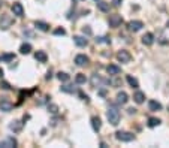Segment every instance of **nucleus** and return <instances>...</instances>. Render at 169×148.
Listing matches in <instances>:
<instances>
[{
  "label": "nucleus",
  "mask_w": 169,
  "mask_h": 148,
  "mask_svg": "<svg viewBox=\"0 0 169 148\" xmlns=\"http://www.w3.org/2000/svg\"><path fill=\"white\" fill-rule=\"evenodd\" d=\"M127 100H129V96H127L126 91H120V93L117 94V103L124 105V103H127Z\"/></svg>",
  "instance_id": "15"
},
{
  "label": "nucleus",
  "mask_w": 169,
  "mask_h": 148,
  "mask_svg": "<svg viewBox=\"0 0 169 148\" xmlns=\"http://www.w3.org/2000/svg\"><path fill=\"white\" fill-rule=\"evenodd\" d=\"M120 3H121V0H114V6H120Z\"/></svg>",
  "instance_id": "36"
},
{
  "label": "nucleus",
  "mask_w": 169,
  "mask_h": 148,
  "mask_svg": "<svg viewBox=\"0 0 169 148\" xmlns=\"http://www.w3.org/2000/svg\"><path fill=\"white\" fill-rule=\"evenodd\" d=\"M168 27H169V23H168Z\"/></svg>",
  "instance_id": "42"
},
{
  "label": "nucleus",
  "mask_w": 169,
  "mask_h": 148,
  "mask_svg": "<svg viewBox=\"0 0 169 148\" xmlns=\"http://www.w3.org/2000/svg\"><path fill=\"white\" fill-rule=\"evenodd\" d=\"M160 124V120L159 118H154V117H151V118H148V126L150 127H156V126Z\"/></svg>",
  "instance_id": "26"
},
{
  "label": "nucleus",
  "mask_w": 169,
  "mask_h": 148,
  "mask_svg": "<svg viewBox=\"0 0 169 148\" xmlns=\"http://www.w3.org/2000/svg\"><path fill=\"white\" fill-rule=\"evenodd\" d=\"M115 138H117L118 141H121V142H130V141L135 139V135L130 133V132H117V133H115Z\"/></svg>",
  "instance_id": "3"
},
{
  "label": "nucleus",
  "mask_w": 169,
  "mask_h": 148,
  "mask_svg": "<svg viewBox=\"0 0 169 148\" xmlns=\"http://www.w3.org/2000/svg\"><path fill=\"white\" fill-rule=\"evenodd\" d=\"M106 118L112 126H117L120 123V111L115 106H109V109L106 112Z\"/></svg>",
  "instance_id": "1"
},
{
  "label": "nucleus",
  "mask_w": 169,
  "mask_h": 148,
  "mask_svg": "<svg viewBox=\"0 0 169 148\" xmlns=\"http://www.w3.org/2000/svg\"><path fill=\"white\" fill-rule=\"evenodd\" d=\"M15 145H17V141L11 136L3 139V141H0V147H3V148H14Z\"/></svg>",
  "instance_id": "10"
},
{
  "label": "nucleus",
  "mask_w": 169,
  "mask_h": 148,
  "mask_svg": "<svg viewBox=\"0 0 169 148\" xmlns=\"http://www.w3.org/2000/svg\"><path fill=\"white\" fill-rule=\"evenodd\" d=\"M48 109H49V112H51V114H57V112H58V106L54 105V103L48 105Z\"/></svg>",
  "instance_id": "30"
},
{
  "label": "nucleus",
  "mask_w": 169,
  "mask_h": 148,
  "mask_svg": "<svg viewBox=\"0 0 169 148\" xmlns=\"http://www.w3.org/2000/svg\"><path fill=\"white\" fill-rule=\"evenodd\" d=\"M14 58H15L14 54H5V56H2V60H5V61H11Z\"/></svg>",
  "instance_id": "33"
},
{
  "label": "nucleus",
  "mask_w": 169,
  "mask_h": 148,
  "mask_svg": "<svg viewBox=\"0 0 169 148\" xmlns=\"http://www.w3.org/2000/svg\"><path fill=\"white\" fill-rule=\"evenodd\" d=\"M109 42H111V39L108 36H103V37H97L96 39V44H109Z\"/></svg>",
  "instance_id": "28"
},
{
  "label": "nucleus",
  "mask_w": 169,
  "mask_h": 148,
  "mask_svg": "<svg viewBox=\"0 0 169 148\" xmlns=\"http://www.w3.org/2000/svg\"><path fill=\"white\" fill-rule=\"evenodd\" d=\"M106 72H108L109 75H112V76H117V75L121 72V69L118 68V66H115V64H109V66L106 68Z\"/></svg>",
  "instance_id": "16"
},
{
  "label": "nucleus",
  "mask_w": 169,
  "mask_h": 148,
  "mask_svg": "<svg viewBox=\"0 0 169 148\" xmlns=\"http://www.w3.org/2000/svg\"><path fill=\"white\" fill-rule=\"evenodd\" d=\"M126 80H127L129 85H130L132 88H138V87H139V82H138V80H136V78H133L132 75H127V78H126Z\"/></svg>",
  "instance_id": "20"
},
{
  "label": "nucleus",
  "mask_w": 169,
  "mask_h": 148,
  "mask_svg": "<svg viewBox=\"0 0 169 148\" xmlns=\"http://www.w3.org/2000/svg\"><path fill=\"white\" fill-rule=\"evenodd\" d=\"M75 63H77V66H87L90 63V58L87 56H84V54H78L75 57Z\"/></svg>",
  "instance_id": "8"
},
{
  "label": "nucleus",
  "mask_w": 169,
  "mask_h": 148,
  "mask_svg": "<svg viewBox=\"0 0 169 148\" xmlns=\"http://www.w3.org/2000/svg\"><path fill=\"white\" fill-rule=\"evenodd\" d=\"M112 84H114V85H120V80H114Z\"/></svg>",
  "instance_id": "37"
},
{
  "label": "nucleus",
  "mask_w": 169,
  "mask_h": 148,
  "mask_svg": "<svg viewBox=\"0 0 169 148\" xmlns=\"http://www.w3.org/2000/svg\"><path fill=\"white\" fill-rule=\"evenodd\" d=\"M135 111H136V109H133V108H130V109H129V114H135Z\"/></svg>",
  "instance_id": "38"
},
{
  "label": "nucleus",
  "mask_w": 169,
  "mask_h": 148,
  "mask_svg": "<svg viewBox=\"0 0 169 148\" xmlns=\"http://www.w3.org/2000/svg\"><path fill=\"white\" fill-rule=\"evenodd\" d=\"M133 99H135L136 103H144V100H145V94H144L142 91H136L135 96H133Z\"/></svg>",
  "instance_id": "21"
},
{
  "label": "nucleus",
  "mask_w": 169,
  "mask_h": 148,
  "mask_svg": "<svg viewBox=\"0 0 169 148\" xmlns=\"http://www.w3.org/2000/svg\"><path fill=\"white\" fill-rule=\"evenodd\" d=\"M121 23H123L121 15L115 14V15H111V17H109V25H111V27H120Z\"/></svg>",
  "instance_id": "7"
},
{
  "label": "nucleus",
  "mask_w": 169,
  "mask_h": 148,
  "mask_svg": "<svg viewBox=\"0 0 169 148\" xmlns=\"http://www.w3.org/2000/svg\"><path fill=\"white\" fill-rule=\"evenodd\" d=\"M148 106H150V111H160L162 109V103L156 102V100H150Z\"/></svg>",
  "instance_id": "19"
},
{
  "label": "nucleus",
  "mask_w": 169,
  "mask_h": 148,
  "mask_svg": "<svg viewBox=\"0 0 169 148\" xmlns=\"http://www.w3.org/2000/svg\"><path fill=\"white\" fill-rule=\"evenodd\" d=\"M168 109H169V105H168Z\"/></svg>",
  "instance_id": "41"
},
{
  "label": "nucleus",
  "mask_w": 169,
  "mask_h": 148,
  "mask_svg": "<svg viewBox=\"0 0 169 148\" xmlns=\"http://www.w3.org/2000/svg\"><path fill=\"white\" fill-rule=\"evenodd\" d=\"M79 96H81V99H82V100L88 102V96H87V94H84V93H79Z\"/></svg>",
  "instance_id": "35"
},
{
  "label": "nucleus",
  "mask_w": 169,
  "mask_h": 148,
  "mask_svg": "<svg viewBox=\"0 0 169 148\" xmlns=\"http://www.w3.org/2000/svg\"><path fill=\"white\" fill-rule=\"evenodd\" d=\"M117 58H118V61H121V63H129V61L132 60V56H130V53H129V51L121 49V51H118Z\"/></svg>",
  "instance_id": "5"
},
{
  "label": "nucleus",
  "mask_w": 169,
  "mask_h": 148,
  "mask_svg": "<svg viewBox=\"0 0 169 148\" xmlns=\"http://www.w3.org/2000/svg\"><path fill=\"white\" fill-rule=\"evenodd\" d=\"M73 42L78 46H87V44H88V41L82 36H73Z\"/></svg>",
  "instance_id": "17"
},
{
  "label": "nucleus",
  "mask_w": 169,
  "mask_h": 148,
  "mask_svg": "<svg viewBox=\"0 0 169 148\" xmlns=\"http://www.w3.org/2000/svg\"><path fill=\"white\" fill-rule=\"evenodd\" d=\"M61 91H65V93H73L75 87L73 85H65V87H61Z\"/></svg>",
  "instance_id": "31"
},
{
  "label": "nucleus",
  "mask_w": 169,
  "mask_h": 148,
  "mask_svg": "<svg viewBox=\"0 0 169 148\" xmlns=\"http://www.w3.org/2000/svg\"><path fill=\"white\" fill-rule=\"evenodd\" d=\"M96 2H99V0H96Z\"/></svg>",
  "instance_id": "43"
},
{
  "label": "nucleus",
  "mask_w": 169,
  "mask_h": 148,
  "mask_svg": "<svg viewBox=\"0 0 169 148\" xmlns=\"http://www.w3.org/2000/svg\"><path fill=\"white\" fill-rule=\"evenodd\" d=\"M12 102L8 99V97H0V111H3V112H9L12 109Z\"/></svg>",
  "instance_id": "4"
},
{
  "label": "nucleus",
  "mask_w": 169,
  "mask_h": 148,
  "mask_svg": "<svg viewBox=\"0 0 169 148\" xmlns=\"http://www.w3.org/2000/svg\"><path fill=\"white\" fill-rule=\"evenodd\" d=\"M0 88L2 90H11V84L6 81H0Z\"/></svg>",
  "instance_id": "29"
},
{
  "label": "nucleus",
  "mask_w": 169,
  "mask_h": 148,
  "mask_svg": "<svg viewBox=\"0 0 169 148\" xmlns=\"http://www.w3.org/2000/svg\"><path fill=\"white\" fill-rule=\"evenodd\" d=\"M21 129H23V123H21L20 120H14V121H11V124H9V130L15 132V133H18V132H21Z\"/></svg>",
  "instance_id": "11"
},
{
  "label": "nucleus",
  "mask_w": 169,
  "mask_h": 148,
  "mask_svg": "<svg viewBox=\"0 0 169 148\" xmlns=\"http://www.w3.org/2000/svg\"><path fill=\"white\" fill-rule=\"evenodd\" d=\"M34 25H36L39 30H42V32H48V30H49V25L46 23H44V21H36Z\"/></svg>",
  "instance_id": "22"
},
{
  "label": "nucleus",
  "mask_w": 169,
  "mask_h": 148,
  "mask_svg": "<svg viewBox=\"0 0 169 148\" xmlns=\"http://www.w3.org/2000/svg\"><path fill=\"white\" fill-rule=\"evenodd\" d=\"M0 8H2V0H0Z\"/></svg>",
  "instance_id": "40"
},
{
  "label": "nucleus",
  "mask_w": 169,
  "mask_h": 148,
  "mask_svg": "<svg viewBox=\"0 0 169 148\" xmlns=\"http://www.w3.org/2000/svg\"><path fill=\"white\" fill-rule=\"evenodd\" d=\"M20 53L21 54H30L32 53V45L30 44H23L20 46Z\"/></svg>",
  "instance_id": "23"
},
{
  "label": "nucleus",
  "mask_w": 169,
  "mask_h": 148,
  "mask_svg": "<svg viewBox=\"0 0 169 148\" xmlns=\"http://www.w3.org/2000/svg\"><path fill=\"white\" fill-rule=\"evenodd\" d=\"M0 60H2V57H0Z\"/></svg>",
  "instance_id": "44"
},
{
  "label": "nucleus",
  "mask_w": 169,
  "mask_h": 148,
  "mask_svg": "<svg viewBox=\"0 0 169 148\" xmlns=\"http://www.w3.org/2000/svg\"><path fill=\"white\" fill-rule=\"evenodd\" d=\"M57 78H58V81H61V82H66V81H69V76L68 73H65V72H58L57 73Z\"/></svg>",
  "instance_id": "25"
},
{
  "label": "nucleus",
  "mask_w": 169,
  "mask_h": 148,
  "mask_svg": "<svg viewBox=\"0 0 169 148\" xmlns=\"http://www.w3.org/2000/svg\"><path fill=\"white\" fill-rule=\"evenodd\" d=\"M91 127H93V130L94 132H99L102 127V121L99 117H91Z\"/></svg>",
  "instance_id": "13"
},
{
  "label": "nucleus",
  "mask_w": 169,
  "mask_h": 148,
  "mask_svg": "<svg viewBox=\"0 0 169 148\" xmlns=\"http://www.w3.org/2000/svg\"><path fill=\"white\" fill-rule=\"evenodd\" d=\"M54 34H56V36H65V34H66V30L61 29V27H58V29L54 30Z\"/></svg>",
  "instance_id": "32"
},
{
  "label": "nucleus",
  "mask_w": 169,
  "mask_h": 148,
  "mask_svg": "<svg viewBox=\"0 0 169 148\" xmlns=\"http://www.w3.org/2000/svg\"><path fill=\"white\" fill-rule=\"evenodd\" d=\"M82 32H84V34H91V29L88 25H85V27L82 29Z\"/></svg>",
  "instance_id": "34"
},
{
  "label": "nucleus",
  "mask_w": 169,
  "mask_h": 148,
  "mask_svg": "<svg viewBox=\"0 0 169 148\" xmlns=\"http://www.w3.org/2000/svg\"><path fill=\"white\" fill-rule=\"evenodd\" d=\"M153 42H154V34L153 33H145L142 36V44L144 45H153Z\"/></svg>",
  "instance_id": "14"
},
{
  "label": "nucleus",
  "mask_w": 169,
  "mask_h": 148,
  "mask_svg": "<svg viewBox=\"0 0 169 148\" xmlns=\"http://www.w3.org/2000/svg\"><path fill=\"white\" fill-rule=\"evenodd\" d=\"M34 58H36L39 63H46V60H48V56H46L44 51H37V53L34 54Z\"/></svg>",
  "instance_id": "18"
},
{
  "label": "nucleus",
  "mask_w": 169,
  "mask_h": 148,
  "mask_svg": "<svg viewBox=\"0 0 169 148\" xmlns=\"http://www.w3.org/2000/svg\"><path fill=\"white\" fill-rule=\"evenodd\" d=\"M108 82H109V81L102 80L99 75H93V76H91V85H93V87H102L103 84H108Z\"/></svg>",
  "instance_id": "9"
},
{
  "label": "nucleus",
  "mask_w": 169,
  "mask_h": 148,
  "mask_svg": "<svg viewBox=\"0 0 169 148\" xmlns=\"http://www.w3.org/2000/svg\"><path fill=\"white\" fill-rule=\"evenodd\" d=\"M85 75H84V73H78V75H77V78H75V82H77V84H84V82H85Z\"/></svg>",
  "instance_id": "27"
},
{
  "label": "nucleus",
  "mask_w": 169,
  "mask_h": 148,
  "mask_svg": "<svg viewBox=\"0 0 169 148\" xmlns=\"http://www.w3.org/2000/svg\"><path fill=\"white\" fill-rule=\"evenodd\" d=\"M12 24H14V18L11 15H2L0 17V29L2 30H8Z\"/></svg>",
  "instance_id": "2"
},
{
  "label": "nucleus",
  "mask_w": 169,
  "mask_h": 148,
  "mask_svg": "<svg viewBox=\"0 0 169 148\" xmlns=\"http://www.w3.org/2000/svg\"><path fill=\"white\" fill-rule=\"evenodd\" d=\"M12 12H14V15H17V17H23L24 15V8L21 3H14L12 5Z\"/></svg>",
  "instance_id": "12"
},
{
  "label": "nucleus",
  "mask_w": 169,
  "mask_h": 148,
  "mask_svg": "<svg viewBox=\"0 0 169 148\" xmlns=\"http://www.w3.org/2000/svg\"><path fill=\"white\" fill-rule=\"evenodd\" d=\"M127 27H129L130 32H139L144 27V23L142 21H138V20H133V21H129Z\"/></svg>",
  "instance_id": "6"
},
{
  "label": "nucleus",
  "mask_w": 169,
  "mask_h": 148,
  "mask_svg": "<svg viewBox=\"0 0 169 148\" xmlns=\"http://www.w3.org/2000/svg\"><path fill=\"white\" fill-rule=\"evenodd\" d=\"M3 75H5V72H3V69L0 68V78H3Z\"/></svg>",
  "instance_id": "39"
},
{
  "label": "nucleus",
  "mask_w": 169,
  "mask_h": 148,
  "mask_svg": "<svg viewBox=\"0 0 169 148\" xmlns=\"http://www.w3.org/2000/svg\"><path fill=\"white\" fill-rule=\"evenodd\" d=\"M97 8H99L102 12H108V11H109V3L99 0V2H97Z\"/></svg>",
  "instance_id": "24"
}]
</instances>
